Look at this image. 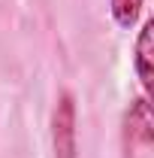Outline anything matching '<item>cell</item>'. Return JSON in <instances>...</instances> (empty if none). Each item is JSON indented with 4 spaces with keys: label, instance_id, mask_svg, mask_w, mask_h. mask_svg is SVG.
Returning <instances> with one entry per match:
<instances>
[{
    "label": "cell",
    "instance_id": "obj_1",
    "mask_svg": "<svg viewBox=\"0 0 154 158\" xmlns=\"http://www.w3.org/2000/svg\"><path fill=\"white\" fill-rule=\"evenodd\" d=\"M52 146L55 158H79L76 146V100L70 91H60L52 113Z\"/></svg>",
    "mask_w": 154,
    "mask_h": 158
},
{
    "label": "cell",
    "instance_id": "obj_2",
    "mask_svg": "<svg viewBox=\"0 0 154 158\" xmlns=\"http://www.w3.org/2000/svg\"><path fill=\"white\" fill-rule=\"evenodd\" d=\"M151 61H154V21L145 19L142 27H139V37H136V46H133V67H136V76L142 82V91L148 94L151 91Z\"/></svg>",
    "mask_w": 154,
    "mask_h": 158
},
{
    "label": "cell",
    "instance_id": "obj_3",
    "mask_svg": "<svg viewBox=\"0 0 154 158\" xmlns=\"http://www.w3.org/2000/svg\"><path fill=\"white\" fill-rule=\"evenodd\" d=\"M127 134L136 137L142 146L151 143V106H148V98H136L130 103V113H127Z\"/></svg>",
    "mask_w": 154,
    "mask_h": 158
},
{
    "label": "cell",
    "instance_id": "obj_4",
    "mask_svg": "<svg viewBox=\"0 0 154 158\" xmlns=\"http://www.w3.org/2000/svg\"><path fill=\"white\" fill-rule=\"evenodd\" d=\"M142 6H145V0H109V12H112L115 24L124 27V31H130L136 21H139Z\"/></svg>",
    "mask_w": 154,
    "mask_h": 158
}]
</instances>
